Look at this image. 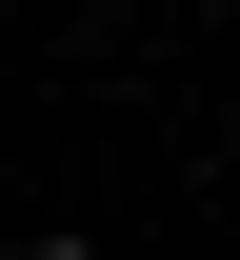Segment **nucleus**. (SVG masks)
Returning a JSON list of instances; mask_svg holds the SVG:
<instances>
[{"instance_id":"1","label":"nucleus","mask_w":240,"mask_h":260,"mask_svg":"<svg viewBox=\"0 0 240 260\" xmlns=\"http://www.w3.org/2000/svg\"><path fill=\"white\" fill-rule=\"evenodd\" d=\"M20 260H100V240H20Z\"/></svg>"}]
</instances>
